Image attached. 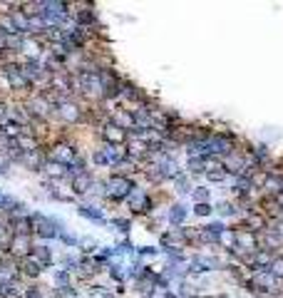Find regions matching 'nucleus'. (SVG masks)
<instances>
[{"label":"nucleus","mask_w":283,"mask_h":298,"mask_svg":"<svg viewBox=\"0 0 283 298\" xmlns=\"http://www.w3.org/2000/svg\"><path fill=\"white\" fill-rule=\"evenodd\" d=\"M266 226H268V219L264 214H258V211H251L244 219V229H249V231H264Z\"/></svg>","instance_id":"obj_1"},{"label":"nucleus","mask_w":283,"mask_h":298,"mask_svg":"<svg viewBox=\"0 0 283 298\" xmlns=\"http://www.w3.org/2000/svg\"><path fill=\"white\" fill-rule=\"evenodd\" d=\"M102 134H104V139H110V142H124V137H127V134L122 132L119 124H107Z\"/></svg>","instance_id":"obj_2"},{"label":"nucleus","mask_w":283,"mask_h":298,"mask_svg":"<svg viewBox=\"0 0 283 298\" xmlns=\"http://www.w3.org/2000/svg\"><path fill=\"white\" fill-rule=\"evenodd\" d=\"M23 266H25V273H28V276H37V273H40V264H37V261L25 259V261H23Z\"/></svg>","instance_id":"obj_3"},{"label":"nucleus","mask_w":283,"mask_h":298,"mask_svg":"<svg viewBox=\"0 0 283 298\" xmlns=\"http://www.w3.org/2000/svg\"><path fill=\"white\" fill-rule=\"evenodd\" d=\"M273 271H276L278 276H283V256H278V259L273 261Z\"/></svg>","instance_id":"obj_4"}]
</instances>
